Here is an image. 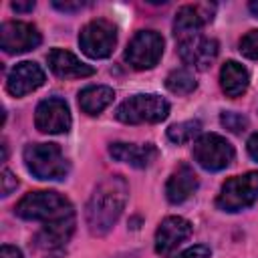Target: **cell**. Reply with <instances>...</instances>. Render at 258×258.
Here are the masks:
<instances>
[{"label":"cell","instance_id":"1","mask_svg":"<svg viewBox=\"0 0 258 258\" xmlns=\"http://www.w3.org/2000/svg\"><path fill=\"white\" fill-rule=\"evenodd\" d=\"M127 196L129 185L121 175H109L95 187L85 210L87 226L93 236H105L117 224L127 204Z\"/></svg>","mask_w":258,"mask_h":258},{"label":"cell","instance_id":"2","mask_svg":"<svg viewBox=\"0 0 258 258\" xmlns=\"http://www.w3.org/2000/svg\"><path fill=\"white\" fill-rule=\"evenodd\" d=\"M14 214L22 220H32V222H52L58 218L73 216V206L71 202L50 189H40V191H30L14 208Z\"/></svg>","mask_w":258,"mask_h":258},{"label":"cell","instance_id":"3","mask_svg":"<svg viewBox=\"0 0 258 258\" xmlns=\"http://www.w3.org/2000/svg\"><path fill=\"white\" fill-rule=\"evenodd\" d=\"M22 155L26 169L38 179L56 181L69 173V161L56 143H30Z\"/></svg>","mask_w":258,"mask_h":258},{"label":"cell","instance_id":"4","mask_svg":"<svg viewBox=\"0 0 258 258\" xmlns=\"http://www.w3.org/2000/svg\"><path fill=\"white\" fill-rule=\"evenodd\" d=\"M169 115V103L153 93L147 95H133L125 99L117 109L115 117L121 123L127 125H139V123H159Z\"/></svg>","mask_w":258,"mask_h":258},{"label":"cell","instance_id":"5","mask_svg":"<svg viewBox=\"0 0 258 258\" xmlns=\"http://www.w3.org/2000/svg\"><path fill=\"white\" fill-rule=\"evenodd\" d=\"M258 200V171H248L244 175H234L224 181L216 206L222 212H242Z\"/></svg>","mask_w":258,"mask_h":258},{"label":"cell","instance_id":"6","mask_svg":"<svg viewBox=\"0 0 258 258\" xmlns=\"http://www.w3.org/2000/svg\"><path fill=\"white\" fill-rule=\"evenodd\" d=\"M234 145L218 133H204L194 143V159L208 171L226 169L234 161Z\"/></svg>","mask_w":258,"mask_h":258},{"label":"cell","instance_id":"7","mask_svg":"<svg viewBox=\"0 0 258 258\" xmlns=\"http://www.w3.org/2000/svg\"><path fill=\"white\" fill-rule=\"evenodd\" d=\"M117 44V28L105 18H95L81 28L79 46L89 58H107Z\"/></svg>","mask_w":258,"mask_h":258},{"label":"cell","instance_id":"8","mask_svg":"<svg viewBox=\"0 0 258 258\" xmlns=\"http://www.w3.org/2000/svg\"><path fill=\"white\" fill-rule=\"evenodd\" d=\"M163 54V36L155 30H139L125 48V60L135 71L153 69Z\"/></svg>","mask_w":258,"mask_h":258},{"label":"cell","instance_id":"9","mask_svg":"<svg viewBox=\"0 0 258 258\" xmlns=\"http://www.w3.org/2000/svg\"><path fill=\"white\" fill-rule=\"evenodd\" d=\"M71 111L64 99L60 97H48L36 105L34 111V125L40 133L48 135H58L67 133L71 129Z\"/></svg>","mask_w":258,"mask_h":258},{"label":"cell","instance_id":"10","mask_svg":"<svg viewBox=\"0 0 258 258\" xmlns=\"http://www.w3.org/2000/svg\"><path fill=\"white\" fill-rule=\"evenodd\" d=\"M42 36L38 28L30 22L22 20H8L0 26V48L6 54H18L32 50L40 44Z\"/></svg>","mask_w":258,"mask_h":258},{"label":"cell","instance_id":"11","mask_svg":"<svg viewBox=\"0 0 258 258\" xmlns=\"http://www.w3.org/2000/svg\"><path fill=\"white\" fill-rule=\"evenodd\" d=\"M214 4H185L175 12L173 34L177 40L202 34V28L214 18Z\"/></svg>","mask_w":258,"mask_h":258},{"label":"cell","instance_id":"12","mask_svg":"<svg viewBox=\"0 0 258 258\" xmlns=\"http://www.w3.org/2000/svg\"><path fill=\"white\" fill-rule=\"evenodd\" d=\"M191 236V224L181 216H167L161 220L155 232V252L159 256H171Z\"/></svg>","mask_w":258,"mask_h":258},{"label":"cell","instance_id":"13","mask_svg":"<svg viewBox=\"0 0 258 258\" xmlns=\"http://www.w3.org/2000/svg\"><path fill=\"white\" fill-rule=\"evenodd\" d=\"M73 232H75V214L73 216H67V218H58V220L46 222L40 228V232L36 234L34 244L46 256L60 254L62 248L67 246V242L71 240Z\"/></svg>","mask_w":258,"mask_h":258},{"label":"cell","instance_id":"14","mask_svg":"<svg viewBox=\"0 0 258 258\" xmlns=\"http://www.w3.org/2000/svg\"><path fill=\"white\" fill-rule=\"evenodd\" d=\"M177 52L185 64L198 71H206L218 56V40L208 38L204 34L189 36V38L177 40Z\"/></svg>","mask_w":258,"mask_h":258},{"label":"cell","instance_id":"15","mask_svg":"<svg viewBox=\"0 0 258 258\" xmlns=\"http://www.w3.org/2000/svg\"><path fill=\"white\" fill-rule=\"evenodd\" d=\"M44 71L36 64V62H30V60H22L18 62L10 73H8V79H6V89L10 95L14 97H24L32 91H36L38 87L44 85Z\"/></svg>","mask_w":258,"mask_h":258},{"label":"cell","instance_id":"16","mask_svg":"<svg viewBox=\"0 0 258 258\" xmlns=\"http://www.w3.org/2000/svg\"><path fill=\"white\" fill-rule=\"evenodd\" d=\"M50 71L60 77V79H83V77H91L95 73V69L87 62H83L81 58H77L73 52L64 50V48H52L46 56Z\"/></svg>","mask_w":258,"mask_h":258},{"label":"cell","instance_id":"17","mask_svg":"<svg viewBox=\"0 0 258 258\" xmlns=\"http://www.w3.org/2000/svg\"><path fill=\"white\" fill-rule=\"evenodd\" d=\"M109 153L113 159L117 161H123L131 167H137V169H143V167H149L155 157H157V147L153 143H145V145H135V143H111L109 147Z\"/></svg>","mask_w":258,"mask_h":258},{"label":"cell","instance_id":"18","mask_svg":"<svg viewBox=\"0 0 258 258\" xmlns=\"http://www.w3.org/2000/svg\"><path fill=\"white\" fill-rule=\"evenodd\" d=\"M198 185H200V181H198V175H196L194 167L187 165V163H181L169 175V179L165 183V198L171 204H181L198 189Z\"/></svg>","mask_w":258,"mask_h":258},{"label":"cell","instance_id":"19","mask_svg":"<svg viewBox=\"0 0 258 258\" xmlns=\"http://www.w3.org/2000/svg\"><path fill=\"white\" fill-rule=\"evenodd\" d=\"M248 83H250V75L240 62L228 60V62L222 64V69H220V85H222V91L226 93V97L244 95L246 89H248Z\"/></svg>","mask_w":258,"mask_h":258},{"label":"cell","instance_id":"20","mask_svg":"<svg viewBox=\"0 0 258 258\" xmlns=\"http://www.w3.org/2000/svg\"><path fill=\"white\" fill-rule=\"evenodd\" d=\"M115 99V91L107 85H91L79 93V107L87 115H99Z\"/></svg>","mask_w":258,"mask_h":258},{"label":"cell","instance_id":"21","mask_svg":"<svg viewBox=\"0 0 258 258\" xmlns=\"http://www.w3.org/2000/svg\"><path fill=\"white\" fill-rule=\"evenodd\" d=\"M196 77L189 69H175L167 75L165 79V87L173 93V95H189L196 89Z\"/></svg>","mask_w":258,"mask_h":258},{"label":"cell","instance_id":"22","mask_svg":"<svg viewBox=\"0 0 258 258\" xmlns=\"http://www.w3.org/2000/svg\"><path fill=\"white\" fill-rule=\"evenodd\" d=\"M202 133V123L198 119H189V121H181V123H173L169 129H167V137L171 143H187L191 141L194 137H198Z\"/></svg>","mask_w":258,"mask_h":258},{"label":"cell","instance_id":"23","mask_svg":"<svg viewBox=\"0 0 258 258\" xmlns=\"http://www.w3.org/2000/svg\"><path fill=\"white\" fill-rule=\"evenodd\" d=\"M240 52L246 58L258 60V30H250L240 38Z\"/></svg>","mask_w":258,"mask_h":258},{"label":"cell","instance_id":"24","mask_svg":"<svg viewBox=\"0 0 258 258\" xmlns=\"http://www.w3.org/2000/svg\"><path fill=\"white\" fill-rule=\"evenodd\" d=\"M220 121H222V125L226 129H230L234 133H240V131H244L248 127V119L244 115L236 113V111H224L222 117H220Z\"/></svg>","mask_w":258,"mask_h":258},{"label":"cell","instance_id":"25","mask_svg":"<svg viewBox=\"0 0 258 258\" xmlns=\"http://www.w3.org/2000/svg\"><path fill=\"white\" fill-rule=\"evenodd\" d=\"M210 256H212V252L208 246L196 244V246H189L187 250H183L181 254H177L175 258H210Z\"/></svg>","mask_w":258,"mask_h":258},{"label":"cell","instance_id":"26","mask_svg":"<svg viewBox=\"0 0 258 258\" xmlns=\"http://www.w3.org/2000/svg\"><path fill=\"white\" fill-rule=\"evenodd\" d=\"M18 187V179L14 177V173L10 169H4L2 171V196H10L14 189Z\"/></svg>","mask_w":258,"mask_h":258},{"label":"cell","instance_id":"27","mask_svg":"<svg viewBox=\"0 0 258 258\" xmlns=\"http://www.w3.org/2000/svg\"><path fill=\"white\" fill-rule=\"evenodd\" d=\"M52 6H54L56 10H60V12H79V10H83L85 6H89V4H87V2H79V0H75V2H71V0H64V2L54 0Z\"/></svg>","mask_w":258,"mask_h":258},{"label":"cell","instance_id":"28","mask_svg":"<svg viewBox=\"0 0 258 258\" xmlns=\"http://www.w3.org/2000/svg\"><path fill=\"white\" fill-rule=\"evenodd\" d=\"M0 258H22V252H20L16 246L4 244V246L0 248Z\"/></svg>","mask_w":258,"mask_h":258},{"label":"cell","instance_id":"29","mask_svg":"<svg viewBox=\"0 0 258 258\" xmlns=\"http://www.w3.org/2000/svg\"><path fill=\"white\" fill-rule=\"evenodd\" d=\"M248 153L252 159L258 161V133H254L250 139H248Z\"/></svg>","mask_w":258,"mask_h":258},{"label":"cell","instance_id":"30","mask_svg":"<svg viewBox=\"0 0 258 258\" xmlns=\"http://www.w3.org/2000/svg\"><path fill=\"white\" fill-rule=\"evenodd\" d=\"M34 8V2L28 0V2H12V10L16 12H30Z\"/></svg>","mask_w":258,"mask_h":258},{"label":"cell","instance_id":"31","mask_svg":"<svg viewBox=\"0 0 258 258\" xmlns=\"http://www.w3.org/2000/svg\"><path fill=\"white\" fill-rule=\"evenodd\" d=\"M248 8H250V12H252V14L258 18V0H252V2L248 4Z\"/></svg>","mask_w":258,"mask_h":258}]
</instances>
